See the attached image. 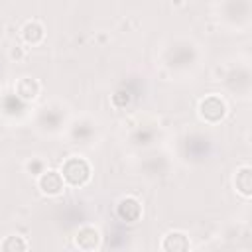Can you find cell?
Masks as SVG:
<instances>
[{"label": "cell", "mask_w": 252, "mask_h": 252, "mask_svg": "<svg viewBox=\"0 0 252 252\" xmlns=\"http://www.w3.org/2000/svg\"><path fill=\"white\" fill-rule=\"evenodd\" d=\"M167 171H169V161L163 154H152L146 158V161H144V175L146 177L158 179V177H163Z\"/></svg>", "instance_id": "15"}, {"label": "cell", "mask_w": 252, "mask_h": 252, "mask_svg": "<svg viewBox=\"0 0 252 252\" xmlns=\"http://www.w3.org/2000/svg\"><path fill=\"white\" fill-rule=\"evenodd\" d=\"M20 35L24 39V43L28 45H39L45 39V28L39 20H28L22 28H20Z\"/></svg>", "instance_id": "16"}, {"label": "cell", "mask_w": 252, "mask_h": 252, "mask_svg": "<svg viewBox=\"0 0 252 252\" xmlns=\"http://www.w3.org/2000/svg\"><path fill=\"white\" fill-rule=\"evenodd\" d=\"M217 14L220 24L232 32H246L250 28V0H222Z\"/></svg>", "instance_id": "2"}, {"label": "cell", "mask_w": 252, "mask_h": 252, "mask_svg": "<svg viewBox=\"0 0 252 252\" xmlns=\"http://www.w3.org/2000/svg\"><path fill=\"white\" fill-rule=\"evenodd\" d=\"M197 114L201 118V122H205L207 126H217L220 124L226 114H228V104L226 100L217 94V93H211L207 96H203L197 104Z\"/></svg>", "instance_id": "5"}, {"label": "cell", "mask_w": 252, "mask_h": 252, "mask_svg": "<svg viewBox=\"0 0 252 252\" xmlns=\"http://www.w3.org/2000/svg\"><path fill=\"white\" fill-rule=\"evenodd\" d=\"M67 136L71 140V144H91V140L96 136V122H93L91 118H81V120H75L69 130H67Z\"/></svg>", "instance_id": "11"}, {"label": "cell", "mask_w": 252, "mask_h": 252, "mask_svg": "<svg viewBox=\"0 0 252 252\" xmlns=\"http://www.w3.org/2000/svg\"><path fill=\"white\" fill-rule=\"evenodd\" d=\"M154 136H156V130L154 128L140 126V128H136L130 134V146L132 148H146V146H150L154 142Z\"/></svg>", "instance_id": "18"}, {"label": "cell", "mask_w": 252, "mask_h": 252, "mask_svg": "<svg viewBox=\"0 0 252 252\" xmlns=\"http://www.w3.org/2000/svg\"><path fill=\"white\" fill-rule=\"evenodd\" d=\"M39 93H41V85L35 77L24 75L14 83V94L24 102H33L39 96Z\"/></svg>", "instance_id": "12"}, {"label": "cell", "mask_w": 252, "mask_h": 252, "mask_svg": "<svg viewBox=\"0 0 252 252\" xmlns=\"http://www.w3.org/2000/svg\"><path fill=\"white\" fill-rule=\"evenodd\" d=\"M35 185L45 197H59L65 191V179L59 169H45L35 177Z\"/></svg>", "instance_id": "8"}, {"label": "cell", "mask_w": 252, "mask_h": 252, "mask_svg": "<svg viewBox=\"0 0 252 252\" xmlns=\"http://www.w3.org/2000/svg\"><path fill=\"white\" fill-rule=\"evenodd\" d=\"M63 179H65V185L69 187H75V189H81L85 187L91 177H93V167H91V161L83 156H69L61 161V167H59Z\"/></svg>", "instance_id": "3"}, {"label": "cell", "mask_w": 252, "mask_h": 252, "mask_svg": "<svg viewBox=\"0 0 252 252\" xmlns=\"http://www.w3.org/2000/svg\"><path fill=\"white\" fill-rule=\"evenodd\" d=\"M179 154L187 163H203L213 156V142L205 134H187L179 144Z\"/></svg>", "instance_id": "4"}, {"label": "cell", "mask_w": 252, "mask_h": 252, "mask_svg": "<svg viewBox=\"0 0 252 252\" xmlns=\"http://www.w3.org/2000/svg\"><path fill=\"white\" fill-rule=\"evenodd\" d=\"M73 244L79 250L94 252V250H98L102 246V232L94 224H83V226L77 228V232L73 236Z\"/></svg>", "instance_id": "10"}, {"label": "cell", "mask_w": 252, "mask_h": 252, "mask_svg": "<svg viewBox=\"0 0 252 252\" xmlns=\"http://www.w3.org/2000/svg\"><path fill=\"white\" fill-rule=\"evenodd\" d=\"M224 85L230 93H234V96L248 98V94H250V67H248V63H240V65H236V69H230L226 73Z\"/></svg>", "instance_id": "7"}, {"label": "cell", "mask_w": 252, "mask_h": 252, "mask_svg": "<svg viewBox=\"0 0 252 252\" xmlns=\"http://www.w3.org/2000/svg\"><path fill=\"white\" fill-rule=\"evenodd\" d=\"M232 187L234 191L242 197V199H250L252 197V167L248 163H242L234 169L232 173Z\"/></svg>", "instance_id": "13"}, {"label": "cell", "mask_w": 252, "mask_h": 252, "mask_svg": "<svg viewBox=\"0 0 252 252\" xmlns=\"http://www.w3.org/2000/svg\"><path fill=\"white\" fill-rule=\"evenodd\" d=\"M201 49L191 39H175L163 53V65L171 73H187L199 67Z\"/></svg>", "instance_id": "1"}, {"label": "cell", "mask_w": 252, "mask_h": 252, "mask_svg": "<svg viewBox=\"0 0 252 252\" xmlns=\"http://www.w3.org/2000/svg\"><path fill=\"white\" fill-rule=\"evenodd\" d=\"M28 248H30V244L22 234H8L0 242V250H4V252H24Z\"/></svg>", "instance_id": "19"}, {"label": "cell", "mask_w": 252, "mask_h": 252, "mask_svg": "<svg viewBox=\"0 0 252 252\" xmlns=\"http://www.w3.org/2000/svg\"><path fill=\"white\" fill-rule=\"evenodd\" d=\"M114 213L116 217L122 220V222H128V224H134L142 219L144 215V207H142V201L134 195H124L116 201L114 205Z\"/></svg>", "instance_id": "9"}, {"label": "cell", "mask_w": 252, "mask_h": 252, "mask_svg": "<svg viewBox=\"0 0 252 252\" xmlns=\"http://www.w3.org/2000/svg\"><path fill=\"white\" fill-rule=\"evenodd\" d=\"M35 128L43 134H59L65 128V108L61 104H45L35 114Z\"/></svg>", "instance_id": "6"}, {"label": "cell", "mask_w": 252, "mask_h": 252, "mask_svg": "<svg viewBox=\"0 0 252 252\" xmlns=\"http://www.w3.org/2000/svg\"><path fill=\"white\" fill-rule=\"evenodd\" d=\"M24 167H26V171H28L30 175L37 177L41 171H45V169H47V163H45V159H43V158L33 156V158H30V159L24 163Z\"/></svg>", "instance_id": "20"}, {"label": "cell", "mask_w": 252, "mask_h": 252, "mask_svg": "<svg viewBox=\"0 0 252 252\" xmlns=\"http://www.w3.org/2000/svg\"><path fill=\"white\" fill-rule=\"evenodd\" d=\"M134 100H136V94H134V91L128 89L126 85H124V87H118V89L112 93V96H110V102H112V106H114L116 110H124V108H128V106H132Z\"/></svg>", "instance_id": "17"}, {"label": "cell", "mask_w": 252, "mask_h": 252, "mask_svg": "<svg viewBox=\"0 0 252 252\" xmlns=\"http://www.w3.org/2000/svg\"><path fill=\"white\" fill-rule=\"evenodd\" d=\"M159 248L163 252H183V250L191 248V240H189L187 232H183V230H169L161 238Z\"/></svg>", "instance_id": "14"}]
</instances>
